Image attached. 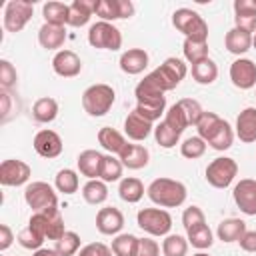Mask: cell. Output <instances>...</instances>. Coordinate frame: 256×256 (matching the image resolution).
I'll return each instance as SVG.
<instances>
[{"label": "cell", "mask_w": 256, "mask_h": 256, "mask_svg": "<svg viewBox=\"0 0 256 256\" xmlns=\"http://www.w3.org/2000/svg\"><path fill=\"white\" fill-rule=\"evenodd\" d=\"M34 14V2L30 0H10L4 8V28L8 32H20Z\"/></svg>", "instance_id": "cell-10"}, {"label": "cell", "mask_w": 256, "mask_h": 256, "mask_svg": "<svg viewBox=\"0 0 256 256\" xmlns=\"http://www.w3.org/2000/svg\"><path fill=\"white\" fill-rule=\"evenodd\" d=\"M206 146H208V144H206L200 136H190V138H186V140L180 144V154H182L184 158H188V160H196V158L204 156Z\"/></svg>", "instance_id": "cell-44"}, {"label": "cell", "mask_w": 256, "mask_h": 256, "mask_svg": "<svg viewBox=\"0 0 256 256\" xmlns=\"http://www.w3.org/2000/svg\"><path fill=\"white\" fill-rule=\"evenodd\" d=\"M232 142H234V130H232V126L226 122V120H222V124H220V128L216 130V134L206 142L210 148H214V150H218V152H224V150H228L230 146H232Z\"/></svg>", "instance_id": "cell-37"}, {"label": "cell", "mask_w": 256, "mask_h": 256, "mask_svg": "<svg viewBox=\"0 0 256 256\" xmlns=\"http://www.w3.org/2000/svg\"><path fill=\"white\" fill-rule=\"evenodd\" d=\"M68 14H70V4L64 2H46L42 6V16L46 24H54V26H66L68 24Z\"/></svg>", "instance_id": "cell-29"}, {"label": "cell", "mask_w": 256, "mask_h": 256, "mask_svg": "<svg viewBox=\"0 0 256 256\" xmlns=\"http://www.w3.org/2000/svg\"><path fill=\"white\" fill-rule=\"evenodd\" d=\"M118 194H120V198H122L124 202L136 204V202H140L142 196H144V184H142L138 178H134V176L122 178L120 184H118Z\"/></svg>", "instance_id": "cell-32"}, {"label": "cell", "mask_w": 256, "mask_h": 256, "mask_svg": "<svg viewBox=\"0 0 256 256\" xmlns=\"http://www.w3.org/2000/svg\"><path fill=\"white\" fill-rule=\"evenodd\" d=\"M230 80L240 90H250L256 86V64L250 58H236L230 64Z\"/></svg>", "instance_id": "cell-14"}, {"label": "cell", "mask_w": 256, "mask_h": 256, "mask_svg": "<svg viewBox=\"0 0 256 256\" xmlns=\"http://www.w3.org/2000/svg\"><path fill=\"white\" fill-rule=\"evenodd\" d=\"M32 168L24 160L8 158L0 164V184L2 186H22L30 180Z\"/></svg>", "instance_id": "cell-12"}, {"label": "cell", "mask_w": 256, "mask_h": 256, "mask_svg": "<svg viewBox=\"0 0 256 256\" xmlns=\"http://www.w3.org/2000/svg\"><path fill=\"white\" fill-rule=\"evenodd\" d=\"M58 116V102L50 96H44V98H38L32 106V118L36 122H42V124H48L52 120H56Z\"/></svg>", "instance_id": "cell-31"}, {"label": "cell", "mask_w": 256, "mask_h": 256, "mask_svg": "<svg viewBox=\"0 0 256 256\" xmlns=\"http://www.w3.org/2000/svg\"><path fill=\"white\" fill-rule=\"evenodd\" d=\"M192 78H194V82L204 84V86L206 84H212L218 78V66H216V62L212 58H206V60L194 64L192 66Z\"/></svg>", "instance_id": "cell-34"}, {"label": "cell", "mask_w": 256, "mask_h": 256, "mask_svg": "<svg viewBox=\"0 0 256 256\" xmlns=\"http://www.w3.org/2000/svg\"><path fill=\"white\" fill-rule=\"evenodd\" d=\"M32 256H60L54 248H40V250H34Z\"/></svg>", "instance_id": "cell-57"}, {"label": "cell", "mask_w": 256, "mask_h": 256, "mask_svg": "<svg viewBox=\"0 0 256 256\" xmlns=\"http://www.w3.org/2000/svg\"><path fill=\"white\" fill-rule=\"evenodd\" d=\"M44 236L42 234H38L34 228H30V226H26V228H22L20 232H18V244L22 246V248H26V250H40L42 248V244H44Z\"/></svg>", "instance_id": "cell-46"}, {"label": "cell", "mask_w": 256, "mask_h": 256, "mask_svg": "<svg viewBox=\"0 0 256 256\" xmlns=\"http://www.w3.org/2000/svg\"><path fill=\"white\" fill-rule=\"evenodd\" d=\"M142 118L150 120L152 124L160 120L162 114H166V102H146V104H136L134 108Z\"/></svg>", "instance_id": "cell-49"}, {"label": "cell", "mask_w": 256, "mask_h": 256, "mask_svg": "<svg viewBox=\"0 0 256 256\" xmlns=\"http://www.w3.org/2000/svg\"><path fill=\"white\" fill-rule=\"evenodd\" d=\"M224 46H226V50L230 54H236V56L246 54L252 48V34H248V32H244V30H240V28L234 26V28H230L226 32Z\"/></svg>", "instance_id": "cell-26"}, {"label": "cell", "mask_w": 256, "mask_h": 256, "mask_svg": "<svg viewBox=\"0 0 256 256\" xmlns=\"http://www.w3.org/2000/svg\"><path fill=\"white\" fill-rule=\"evenodd\" d=\"M54 186L62 194H74L78 190V186H80V180H78L76 170H72V168L58 170L56 176H54Z\"/></svg>", "instance_id": "cell-35"}, {"label": "cell", "mask_w": 256, "mask_h": 256, "mask_svg": "<svg viewBox=\"0 0 256 256\" xmlns=\"http://www.w3.org/2000/svg\"><path fill=\"white\" fill-rule=\"evenodd\" d=\"M238 174V164L234 158L218 156L206 166V182L214 188H228Z\"/></svg>", "instance_id": "cell-8"}, {"label": "cell", "mask_w": 256, "mask_h": 256, "mask_svg": "<svg viewBox=\"0 0 256 256\" xmlns=\"http://www.w3.org/2000/svg\"><path fill=\"white\" fill-rule=\"evenodd\" d=\"M188 236V244H192L194 248H198V250H206V248H210L212 246V242H214V234H212V230L208 228V224H202V226H198V228H194V230H190V232H186Z\"/></svg>", "instance_id": "cell-41"}, {"label": "cell", "mask_w": 256, "mask_h": 256, "mask_svg": "<svg viewBox=\"0 0 256 256\" xmlns=\"http://www.w3.org/2000/svg\"><path fill=\"white\" fill-rule=\"evenodd\" d=\"M120 70L136 76L140 72H144V68L148 66V52L144 48H128L126 52H122L120 56Z\"/></svg>", "instance_id": "cell-19"}, {"label": "cell", "mask_w": 256, "mask_h": 256, "mask_svg": "<svg viewBox=\"0 0 256 256\" xmlns=\"http://www.w3.org/2000/svg\"><path fill=\"white\" fill-rule=\"evenodd\" d=\"M28 226L34 228L38 234H42L46 240H60L66 232L64 228V218H62V212L58 210V206L54 208H46V210H40V212H32L30 220H28Z\"/></svg>", "instance_id": "cell-4"}, {"label": "cell", "mask_w": 256, "mask_h": 256, "mask_svg": "<svg viewBox=\"0 0 256 256\" xmlns=\"http://www.w3.org/2000/svg\"><path fill=\"white\" fill-rule=\"evenodd\" d=\"M154 138H156V142H158V146H162V148H174L176 144H178V140H180V134L176 132V130H172L164 120L154 128Z\"/></svg>", "instance_id": "cell-45"}, {"label": "cell", "mask_w": 256, "mask_h": 256, "mask_svg": "<svg viewBox=\"0 0 256 256\" xmlns=\"http://www.w3.org/2000/svg\"><path fill=\"white\" fill-rule=\"evenodd\" d=\"M136 224L150 236H168L172 228V216L164 208H142L136 214Z\"/></svg>", "instance_id": "cell-6"}, {"label": "cell", "mask_w": 256, "mask_h": 256, "mask_svg": "<svg viewBox=\"0 0 256 256\" xmlns=\"http://www.w3.org/2000/svg\"><path fill=\"white\" fill-rule=\"evenodd\" d=\"M98 138V144L108 152V154H114V156H120L122 150L128 146V140L124 138V134H120L118 130L110 128V126H104L98 130L96 134Z\"/></svg>", "instance_id": "cell-24"}, {"label": "cell", "mask_w": 256, "mask_h": 256, "mask_svg": "<svg viewBox=\"0 0 256 256\" xmlns=\"http://www.w3.org/2000/svg\"><path fill=\"white\" fill-rule=\"evenodd\" d=\"M0 100H2V120H6L8 114H10V92L2 90L0 92Z\"/></svg>", "instance_id": "cell-56"}, {"label": "cell", "mask_w": 256, "mask_h": 256, "mask_svg": "<svg viewBox=\"0 0 256 256\" xmlns=\"http://www.w3.org/2000/svg\"><path fill=\"white\" fill-rule=\"evenodd\" d=\"M178 106L182 108L188 126H196L198 120H200V116L204 114L200 102H198V100H192V98H182V100H178Z\"/></svg>", "instance_id": "cell-47"}, {"label": "cell", "mask_w": 256, "mask_h": 256, "mask_svg": "<svg viewBox=\"0 0 256 256\" xmlns=\"http://www.w3.org/2000/svg\"><path fill=\"white\" fill-rule=\"evenodd\" d=\"M78 256H112V248L102 242H90L80 248Z\"/></svg>", "instance_id": "cell-53"}, {"label": "cell", "mask_w": 256, "mask_h": 256, "mask_svg": "<svg viewBox=\"0 0 256 256\" xmlns=\"http://www.w3.org/2000/svg\"><path fill=\"white\" fill-rule=\"evenodd\" d=\"M54 250L60 254V256H74L80 252V236L72 230H66L64 236L60 240H56V246Z\"/></svg>", "instance_id": "cell-43"}, {"label": "cell", "mask_w": 256, "mask_h": 256, "mask_svg": "<svg viewBox=\"0 0 256 256\" xmlns=\"http://www.w3.org/2000/svg\"><path fill=\"white\" fill-rule=\"evenodd\" d=\"M192 256H210V254H206V252H196V254H192Z\"/></svg>", "instance_id": "cell-59"}, {"label": "cell", "mask_w": 256, "mask_h": 256, "mask_svg": "<svg viewBox=\"0 0 256 256\" xmlns=\"http://www.w3.org/2000/svg\"><path fill=\"white\" fill-rule=\"evenodd\" d=\"M66 42V28L64 26H54V24H42L38 30V44L44 50H58Z\"/></svg>", "instance_id": "cell-23"}, {"label": "cell", "mask_w": 256, "mask_h": 256, "mask_svg": "<svg viewBox=\"0 0 256 256\" xmlns=\"http://www.w3.org/2000/svg\"><path fill=\"white\" fill-rule=\"evenodd\" d=\"M136 244H138V238L134 234H116L110 248L114 256H134Z\"/></svg>", "instance_id": "cell-42"}, {"label": "cell", "mask_w": 256, "mask_h": 256, "mask_svg": "<svg viewBox=\"0 0 256 256\" xmlns=\"http://www.w3.org/2000/svg\"><path fill=\"white\" fill-rule=\"evenodd\" d=\"M82 198H84L88 204H92V206L106 202V198H108V186H106V182L100 180V178L88 180V182L82 186Z\"/></svg>", "instance_id": "cell-33"}, {"label": "cell", "mask_w": 256, "mask_h": 256, "mask_svg": "<svg viewBox=\"0 0 256 256\" xmlns=\"http://www.w3.org/2000/svg\"><path fill=\"white\" fill-rule=\"evenodd\" d=\"M12 242H14V234H12L10 226L8 224H0V250L2 252L8 250L12 246Z\"/></svg>", "instance_id": "cell-55"}, {"label": "cell", "mask_w": 256, "mask_h": 256, "mask_svg": "<svg viewBox=\"0 0 256 256\" xmlns=\"http://www.w3.org/2000/svg\"><path fill=\"white\" fill-rule=\"evenodd\" d=\"M232 198L236 202V206L240 208L242 214L246 216H256V180L252 178H242L234 190H232Z\"/></svg>", "instance_id": "cell-13"}, {"label": "cell", "mask_w": 256, "mask_h": 256, "mask_svg": "<svg viewBox=\"0 0 256 256\" xmlns=\"http://www.w3.org/2000/svg\"><path fill=\"white\" fill-rule=\"evenodd\" d=\"M88 44L100 50H118L122 46V34L112 22H94L88 28Z\"/></svg>", "instance_id": "cell-7"}, {"label": "cell", "mask_w": 256, "mask_h": 256, "mask_svg": "<svg viewBox=\"0 0 256 256\" xmlns=\"http://www.w3.org/2000/svg\"><path fill=\"white\" fill-rule=\"evenodd\" d=\"M246 232V222L240 218H226L218 224L216 228V236L218 240L230 244V242H238L242 238V234Z\"/></svg>", "instance_id": "cell-28"}, {"label": "cell", "mask_w": 256, "mask_h": 256, "mask_svg": "<svg viewBox=\"0 0 256 256\" xmlns=\"http://www.w3.org/2000/svg\"><path fill=\"white\" fill-rule=\"evenodd\" d=\"M52 70L62 78H74L82 70V60L74 50H58L52 58Z\"/></svg>", "instance_id": "cell-16"}, {"label": "cell", "mask_w": 256, "mask_h": 256, "mask_svg": "<svg viewBox=\"0 0 256 256\" xmlns=\"http://www.w3.org/2000/svg\"><path fill=\"white\" fill-rule=\"evenodd\" d=\"M162 254L164 256H186L188 254V238L180 234H168L162 240Z\"/></svg>", "instance_id": "cell-39"}, {"label": "cell", "mask_w": 256, "mask_h": 256, "mask_svg": "<svg viewBox=\"0 0 256 256\" xmlns=\"http://www.w3.org/2000/svg\"><path fill=\"white\" fill-rule=\"evenodd\" d=\"M146 194L160 208H178V206H182L186 202L188 190L180 180L156 178V180H152L148 184Z\"/></svg>", "instance_id": "cell-1"}, {"label": "cell", "mask_w": 256, "mask_h": 256, "mask_svg": "<svg viewBox=\"0 0 256 256\" xmlns=\"http://www.w3.org/2000/svg\"><path fill=\"white\" fill-rule=\"evenodd\" d=\"M102 162H104V154H100L98 150H84V152L78 154V160H76L80 174L86 176L88 180L100 178Z\"/></svg>", "instance_id": "cell-22"}, {"label": "cell", "mask_w": 256, "mask_h": 256, "mask_svg": "<svg viewBox=\"0 0 256 256\" xmlns=\"http://www.w3.org/2000/svg\"><path fill=\"white\" fill-rule=\"evenodd\" d=\"M172 24L188 40L208 42V24H206V20L196 10H192V8H178V10H174Z\"/></svg>", "instance_id": "cell-2"}, {"label": "cell", "mask_w": 256, "mask_h": 256, "mask_svg": "<svg viewBox=\"0 0 256 256\" xmlns=\"http://www.w3.org/2000/svg\"><path fill=\"white\" fill-rule=\"evenodd\" d=\"M182 52H184L186 62H190L194 66V64H198V62L208 58V42H194V40L184 38Z\"/></svg>", "instance_id": "cell-38"}, {"label": "cell", "mask_w": 256, "mask_h": 256, "mask_svg": "<svg viewBox=\"0 0 256 256\" xmlns=\"http://www.w3.org/2000/svg\"><path fill=\"white\" fill-rule=\"evenodd\" d=\"M164 122H166V124H168L172 130H176L178 134H182V132L188 128V122H186L184 112H182V108L178 106V102H176V104H172V106L166 110Z\"/></svg>", "instance_id": "cell-48"}, {"label": "cell", "mask_w": 256, "mask_h": 256, "mask_svg": "<svg viewBox=\"0 0 256 256\" xmlns=\"http://www.w3.org/2000/svg\"><path fill=\"white\" fill-rule=\"evenodd\" d=\"M222 120H224V118H220L216 112H206V110H204V114L200 116V120H198V124H196L198 136H200L204 142H208V140L216 134V130L220 128Z\"/></svg>", "instance_id": "cell-36"}, {"label": "cell", "mask_w": 256, "mask_h": 256, "mask_svg": "<svg viewBox=\"0 0 256 256\" xmlns=\"http://www.w3.org/2000/svg\"><path fill=\"white\" fill-rule=\"evenodd\" d=\"M122 228H124V214L118 208L106 206V208L98 210V214H96V230L100 234L114 236V234H120Z\"/></svg>", "instance_id": "cell-17"}, {"label": "cell", "mask_w": 256, "mask_h": 256, "mask_svg": "<svg viewBox=\"0 0 256 256\" xmlns=\"http://www.w3.org/2000/svg\"><path fill=\"white\" fill-rule=\"evenodd\" d=\"M134 96H136V102H138V104H146V102H166L164 92H162L148 76H144V80H140V82L136 84Z\"/></svg>", "instance_id": "cell-30"}, {"label": "cell", "mask_w": 256, "mask_h": 256, "mask_svg": "<svg viewBox=\"0 0 256 256\" xmlns=\"http://www.w3.org/2000/svg\"><path fill=\"white\" fill-rule=\"evenodd\" d=\"M118 158H120V162H122L124 168H128V170H140V168H144L148 164L150 152H148V148H144L140 144H128Z\"/></svg>", "instance_id": "cell-25"}, {"label": "cell", "mask_w": 256, "mask_h": 256, "mask_svg": "<svg viewBox=\"0 0 256 256\" xmlns=\"http://www.w3.org/2000/svg\"><path fill=\"white\" fill-rule=\"evenodd\" d=\"M252 46H254V50H256V34H252Z\"/></svg>", "instance_id": "cell-58"}, {"label": "cell", "mask_w": 256, "mask_h": 256, "mask_svg": "<svg viewBox=\"0 0 256 256\" xmlns=\"http://www.w3.org/2000/svg\"><path fill=\"white\" fill-rule=\"evenodd\" d=\"M202 224H206V216H204L202 208H198V206H188V208L182 212V226H184L186 232H190V230H194V228H198V226H202Z\"/></svg>", "instance_id": "cell-50"}, {"label": "cell", "mask_w": 256, "mask_h": 256, "mask_svg": "<svg viewBox=\"0 0 256 256\" xmlns=\"http://www.w3.org/2000/svg\"><path fill=\"white\" fill-rule=\"evenodd\" d=\"M122 168L124 166H122L120 158H116L114 154H106L104 162H102V170H100V180H104L106 184L122 180Z\"/></svg>", "instance_id": "cell-40"}, {"label": "cell", "mask_w": 256, "mask_h": 256, "mask_svg": "<svg viewBox=\"0 0 256 256\" xmlns=\"http://www.w3.org/2000/svg\"><path fill=\"white\" fill-rule=\"evenodd\" d=\"M32 144H34V150H36L42 158H48V160L60 156V154H62V148H64L60 134L54 132V130H50V128L40 130V132L34 136V142H32Z\"/></svg>", "instance_id": "cell-15"}, {"label": "cell", "mask_w": 256, "mask_h": 256, "mask_svg": "<svg viewBox=\"0 0 256 256\" xmlns=\"http://www.w3.org/2000/svg\"><path fill=\"white\" fill-rule=\"evenodd\" d=\"M116 100V92L108 84H92L82 92V108L88 116H104L110 112Z\"/></svg>", "instance_id": "cell-3"}, {"label": "cell", "mask_w": 256, "mask_h": 256, "mask_svg": "<svg viewBox=\"0 0 256 256\" xmlns=\"http://www.w3.org/2000/svg\"><path fill=\"white\" fill-rule=\"evenodd\" d=\"M234 26L256 34V0H234Z\"/></svg>", "instance_id": "cell-18"}, {"label": "cell", "mask_w": 256, "mask_h": 256, "mask_svg": "<svg viewBox=\"0 0 256 256\" xmlns=\"http://www.w3.org/2000/svg\"><path fill=\"white\" fill-rule=\"evenodd\" d=\"M94 14L102 22L130 18L134 14V4L130 0H94Z\"/></svg>", "instance_id": "cell-11"}, {"label": "cell", "mask_w": 256, "mask_h": 256, "mask_svg": "<svg viewBox=\"0 0 256 256\" xmlns=\"http://www.w3.org/2000/svg\"><path fill=\"white\" fill-rule=\"evenodd\" d=\"M188 68L184 64V60L180 58H166L156 70H152L150 74H146L162 92H168V90H174L186 76Z\"/></svg>", "instance_id": "cell-5"}, {"label": "cell", "mask_w": 256, "mask_h": 256, "mask_svg": "<svg viewBox=\"0 0 256 256\" xmlns=\"http://www.w3.org/2000/svg\"><path fill=\"white\" fill-rule=\"evenodd\" d=\"M238 244L244 252H256V230H246L238 240Z\"/></svg>", "instance_id": "cell-54"}, {"label": "cell", "mask_w": 256, "mask_h": 256, "mask_svg": "<svg viewBox=\"0 0 256 256\" xmlns=\"http://www.w3.org/2000/svg\"><path fill=\"white\" fill-rule=\"evenodd\" d=\"M24 200L32 208V212H40V210L58 206V196H56L54 188L48 182H40V180L26 184V188H24Z\"/></svg>", "instance_id": "cell-9"}, {"label": "cell", "mask_w": 256, "mask_h": 256, "mask_svg": "<svg viewBox=\"0 0 256 256\" xmlns=\"http://www.w3.org/2000/svg\"><path fill=\"white\" fill-rule=\"evenodd\" d=\"M152 130H154L152 122L146 120V118H142L136 110H132V112L126 116V120H124V134H126L130 140H134V142L146 140Z\"/></svg>", "instance_id": "cell-20"}, {"label": "cell", "mask_w": 256, "mask_h": 256, "mask_svg": "<svg viewBox=\"0 0 256 256\" xmlns=\"http://www.w3.org/2000/svg\"><path fill=\"white\" fill-rule=\"evenodd\" d=\"M16 80H18L16 68L12 66L10 60L2 58V60H0V86H2V90L14 88V86H16Z\"/></svg>", "instance_id": "cell-51"}, {"label": "cell", "mask_w": 256, "mask_h": 256, "mask_svg": "<svg viewBox=\"0 0 256 256\" xmlns=\"http://www.w3.org/2000/svg\"><path fill=\"white\" fill-rule=\"evenodd\" d=\"M94 14V0H74L70 4V14H68V26L80 28L90 22Z\"/></svg>", "instance_id": "cell-27"}, {"label": "cell", "mask_w": 256, "mask_h": 256, "mask_svg": "<svg viewBox=\"0 0 256 256\" xmlns=\"http://www.w3.org/2000/svg\"><path fill=\"white\" fill-rule=\"evenodd\" d=\"M134 256H160V246L152 238H138Z\"/></svg>", "instance_id": "cell-52"}, {"label": "cell", "mask_w": 256, "mask_h": 256, "mask_svg": "<svg viewBox=\"0 0 256 256\" xmlns=\"http://www.w3.org/2000/svg\"><path fill=\"white\" fill-rule=\"evenodd\" d=\"M236 136L240 138V142H246V144L256 142V108L254 106H248L238 114Z\"/></svg>", "instance_id": "cell-21"}]
</instances>
